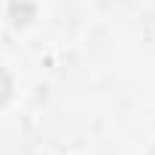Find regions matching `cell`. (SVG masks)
Returning <instances> with one entry per match:
<instances>
[{
    "label": "cell",
    "mask_w": 155,
    "mask_h": 155,
    "mask_svg": "<svg viewBox=\"0 0 155 155\" xmlns=\"http://www.w3.org/2000/svg\"><path fill=\"white\" fill-rule=\"evenodd\" d=\"M149 155H155V149H152V152H149Z\"/></svg>",
    "instance_id": "2"
},
{
    "label": "cell",
    "mask_w": 155,
    "mask_h": 155,
    "mask_svg": "<svg viewBox=\"0 0 155 155\" xmlns=\"http://www.w3.org/2000/svg\"><path fill=\"white\" fill-rule=\"evenodd\" d=\"M9 94H12V79H9V73L0 67V107L9 101Z\"/></svg>",
    "instance_id": "1"
}]
</instances>
